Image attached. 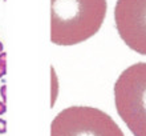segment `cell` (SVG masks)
Wrapping results in <instances>:
<instances>
[{
    "label": "cell",
    "mask_w": 146,
    "mask_h": 136,
    "mask_svg": "<svg viewBox=\"0 0 146 136\" xmlns=\"http://www.w3.org/2000/svg\"><path fill=\"white\" fill-rule=\"evenodd\" d=\"M106 0H50V42L74 46L100 31L106 16Z\"/></svg>",
    "instance_id": "cell-1"
},
{
    "label": "cell",
    "mask_w": 146,
    "mask_h": 136,
    "mask_svg": "<svg viewBox=\"0 0 146 136\" xmlns=\"http://www.w3.org/2000/svg\"><path fill=\"white\" fill-rule=\"evenodd\" d=\"M118 116L134 136H146V63L127 67L114 83Z\"/></svg>",
    "instance_id": "cell-2"
},
{
    "label": "cell",
    "mask_w": 146,
    "mask_h": 136,
    "mask_svg": "<svg viewBox=\"0 0 146 136\" xmlns=\"http://www.w3.org/2000/svg\"><path fill=\"white\" fill-rule=\"evenodd\" d=\"M50 136H125L106 112L94 107L73 105L54 116Z\"/></svg>",
    "instance_id": "cell-3"
},
{
    "label": "cell",
    "mask_w": 146,
    "mask_h": 136,
    "mask_svg": "<svg viewBox=\"0 0 146 136\" xmlns=\"http://www.w3.org/2000/svg\"><path fill=\"white\" fill-rule=\"evenodd\" d=\"M114 21L123 43L146 56V0H117Z\"/></svg>",
    "instance_id": "cell-4"
},
{
    "label": "cell",
    "mask_w": 146,
    "mask_h": 136,
    "mask_svg": "<svg viewBox=\"0 0 146 136\" xmlns=\"http://www.w3.org/2000/svg\"><path fill=\"white\" fill-rule=\"evenodd\" d=\"M50 79H52V87H50V91H52V99H50V105L53 107L54 101H56V97H57V91H58L57 76H56V74H54L53 68H50Z\"/></svg>",
    "instance_id": "cell-5"
},
{
    "label": "cell",
    "mask_w": 146,
    "mask_h": 136,
    "mask_svg": "<svg viewBox=\"0 0 146 136\" xmlns=\"http://www.w3.org/2000/svg\"><path fill=\"white\" fill-rule=\"evenodd\" d=\"M7 132V121L4 119H0V133Z\"/></svg>",
    "instance_id": "cell-6"
},
{
    "label": "cell",
    "mask_w": 146,
    "mask_h": 136,
    "mask_svg": "<svg viewBox=\"0 0 146 136\" xmlns=\"http://www.w3.org/2000/svg\"><path fill=\"white\" fill-rule=\"evenodd\" d=\"M5 91H7V87L3 86L1 88H0V93H1V97H3V103H5V100H7V95H5Z\"/></svg>",
    "instance_id": "cell-7"
},
{
    "label": "cell",
    "mask_w": 146,
    "mask_h": 136,
    "mask_svg": "<svg viewBox=\"0 0 146 136\" xmlns=\"http://www.w3.org/2000/svg\"><path fill=\"white\" fill-rule=\"evenodd\" d=\"M7 74V66L5 64H0V78H3Z\"/></svg>",
    "instance_id": "cell-8"
},
{
    "label": "cell",
    "mask_w": 146,
    "mask_h": 136,
    "mask_svg": "<svg viewBox=\"0 0 146 136\" xmlns=\"http://www.w3.org/2000/svg\"><path fill=\"white\" fill-rule=\"evenodd\" d=\"M5 111H7V105H5V103L0 101V116H1L3 113H5Z\"/></svg>",
    "instance_id": "cell-9"
},
{
    "label": "cell",
    "mask_w": 146,
    "mask_h": 136,
    "mask_svg": "<svg viewBox=\"0 0 146 136\" xmlns=\"http://www.w3.org/2000/svg\"><path fill=\"white\" fill-rule=\"evenodd\" d=\"M5 59H7V55H5V52H1L0 54V64H5Z\"/></svg>",
    "instance_id": "cell-10"
},
{
    "label": "cell",
    "mask_w": 146,
    "mask_h": 136,
    "mask_svg": "<svg viewBox=\"0 0 146 136\" xmlns=\"http://www.w3.org/2000/svg\"><path fill=\"white\" fill-rule=\"evenodd\" d=\"M1 52H3V44L0 43V54H1Z\"/></svg>",
    "instance_id": "cell-11"
}]
</instances>
